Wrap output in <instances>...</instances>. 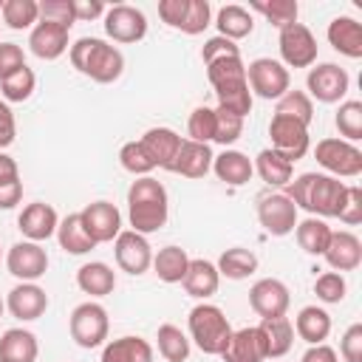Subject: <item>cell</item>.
<instances>
[{
  "label": "cell",
  "instance_id": "cell-7",
  "mask_svg": "<svg viewBox=\"0 0 362 362\" xmlns=\"http://www.w3.org/2000/svg\"><path fill=\"white\" fill-rule=\"evenodd\" d=\"M246 85L260 99H280L286 90H291V74L280 59L260 57L246 65Z\"/></svg>",
  "mask_w": 362,
  "mask_h": 362
},
{
  "label": "cell",
  "instance_id": "cell-9",
  "mask_svg": "<svg viewBox=\"0 0 362 362\" xmlns=\"http://www.w3.org/2000/svg\"><path fill=\"white\" fill-rule=\"evenodd\" d=\"M348 85H351V76L337 62H320V65L308 68V76H305L308 99H317L322 105L339 102L348 93Z\"/></svg>",
  "mask_w": 362,
  "mask_h": 362
},
{
  "label": "cell",
  "instance_id": "cell-28",
  "mask_svg": "<svg viewBox=\"0 0 362 362\" xmlns=\"http://www.w3.org/2000/svg\"><path fill=\"white\" fill-rule=\"evenodd\" d=\"M212 170L229 187H243L255 173L252 158L246 153H240V150H223L221 156H215L212 158Z\"/></svg>",
  "mask_w": 362,
  "mask_h": 362
},
{
  "label": "cell",
  "instance_id": "cell-45",
  "mask_svg": "<svg viewBox=\"0 0 362 362\" xmlns=\"http://www.w3.org/2000/svg\"><path fill=\"white\" fill-rule=\"evenodd\" d=\"M187 136H189V141L209 144L215 139V107L198 105L187 119Z\"/></svg>",
  "mask_w": 362,
  "mask_h": 362
},
{
  "label": "cell",
  "instance_id": "cell-42",
  "mask_svg": "<svg viewBox=\"0 0 362 362\" xmlns=\"http://www.w3.org/2000/svg\"><path fill=\"white\" fill-rule=\"evenodd\" d=\"M274 116H288L300 124H311L314 119V102L308 99L305 90H286L280 99H277V107H274Z\"/></svg>",
  "mask_w": 362,
  "mask_h": 362
},
{
  "label": "cell",
  "instance_id": "cell-21",
  "mask_svg": "<svg viewBox=\"0 0 362 362\" xmlns=\"http://www.w3.org/2000/svg\"><path fill=\"white\" fill-rule=\"evenodd\" d=\"M322 257L339 274L342 272H354L362 263V240L348 229L331 232V240H328V249L322 252Z\"/></svg>",
  "mask_w": 362,
  "mask_h": 362
},
{
  "label": "cell",
  "instance_id": "cell-35",
  "mask_svg": "<svg viewBox=\"0 0 362 362\" xmlns=\"http://www.w3.org/2000/svg\"><path fill=\"white\" fill-rule=\"evenodd\" d=\"M331 232L334 229L322 218H314V215H308L305 221H297V226H294V235H297L300 249L305 255H314V257H322V252L328 249Z\"/></svg>",
  "mask_w": 362,
  "mask_h": 362
},
{
  "label": "cell",
  "instance_id": "cell-44",
  "mask_svg": "<svg viewBox=\"0 0 362 362\" xmlns=\"http://www.w3.org/2000/svg\"><path fill=\"white\" fill-rule=\"evenodd\" d=\"M37 88V76L28 65H23L20 71H14L11 76H6L0 82V93H3V102H25Z\"/></svg>",
  "mask_w": 362,
  "mask_h": 362
},
{
  "label": "cell",
  "instance_id": "cell-20",
  "mask_svg": "<svg viewBox=\"0 0 362 362\" xmlns=\"http://www.w3.org/2000/svg\"><path fill=\"white\" fill-rule=\"evenodd\" d=\"M68 31H71V28H65V25L40 20V23L31 28V34H28V48H31V54H34L37 59H45V62L59 59V57L68 51Z\"/></svg>",
  "mask_w": 362,
  "mask_h": 362
},
{
  "label": "cell",
  "instance_id": "cell-1",
  "mask_svg": "<svg viewBox=\"0 0 362 362\" xmlns=\"http://www.w3.org/2000/svg\"><path fill=\"white\" fill-rule=\"evenodd\" d=\"M283 195L291 198L297 209H305L314 218H337L345 204L348 184L325 173H303L286 184Z\"/></svg>",
  "mask_w": 362,
  "mask_h": 362
},
{
  "label": "cell",
  "instance_id": "cell-38",
  "mask_svg": "<svg viewBox=\"0 0 362 362\" xmlns=\"http://www.w3.org/2000/svg\"><path fill=\"white\" fill-rule=\"evenodd\" d=\"M215 266H218V274H221V277L243 280V277H249V274L257 272V257H255V252H249V249H243V246H232V249H226V252L218 257Z\"/></svg>",
  "mask_w": 362,
  "mask_h": 362
},
{
  "label": "cell",
  "instance_id": "cell-32",
  "mask_svg": "<svg viewBox=\"0 0 362 362\" xmlns=\"http://www.w3.org/2000/svg\"><path fill=\"white\" fill-rule=\"evenodd\" d=\"M102 362H153V345L141 337H119L105 342Z\"/></svg>",
  "mask_w": 362,
  "mask_h": 362
},
{
  "label": "cell",
  "instance_id": "cell-49",
  "mask_svg": "<svg viewBox=\"0 0 362 362\" xmlns=\"http://www.w3.org/2000/svg\"><path fill=\"white\" fill-rule=\"evenodd\" d=\"M240 136H243V119L235 116V113H229V110H223V107H215V139L212 141L229 147Z\"/></svg>",
  "mask_w": 362,
  "mask_h": 362
},
{
  "label": "cell",
  "instance_id": "cell-8",
  "mask_svg": "<svg viewBox=\"0 0 362 362\" xmlns=\"http://www.w3.org/2000/svg\"><path fill=\"white\" fill-rule=\"evenodd\" d=\"M314 158L334 178H356L362 173V150L345 139H322L314 147Z\"/></svg>",
  "mask_w": 362,
  "mask_h": 362
},
{
  "label": "cell",
  "instance_id": "cell-10",
  "mask_svg": "<svg viewBox=\"0 0 362 362\" xmlns=\"http://www.w3.org/2000/svg\"><path fill=\"white\" fill-rule=\"evenodd\" d=\"M280 59L286 68H311L317 62V40L308 25L291 23L280 28Z\"/></svg>",
  "mask_w": 362,
  "mask_h": 362
},
{
  "label": "cell",
  "instance_id": "cell-34",
  "mask_svg": "<svg viewBox=\"0 0 362 362\" xmlns=\"http://www.w3.org/2000/svg\"><path fill=\"white\" fill-rule=\"evenodd\" d=\"M57 240H59V249H65L68 255H88L90 249H96L93 238L85 232L82 226V218L79 212H71L59 221L57 226Z\"/></svg>",
  "mask_w": 362,
  "mask_h": 362
},
{
  "label": "cell",
  "instance_id": "cell-12",
  "mask_svg": "<svg viewBox=\"0 0 362 362\" xmlns=\"http://www.w3.org/2000/svg\"><path fill=\"white\" fill-rule=\"evenodd\" d=\"M269 139H272V150L280 153L286 161H297L308 153V127L288 119V116H272L269 122Z\"/></svg>",
  "mask_w": 362,
  "mask_h": 362
},
{
  "label": "cell",
  "instance_id": "cell-16",
  "mask_svg": "<svg viewBox=\"0 0 362 362\" xmlns=\"http://www.w3.org/2000/svg\"><path fill=\"white\" fill-rule=\"evenodd\" d=\"M257 221L269 235L283 238L297 226V206L283 192H269L257 201Z\"/></svg>",
  "mask_w": 362,
  "mask_h": 362
},
{
  "label": "cell",
  "instance_id": "cell-39",
  "mask_svg": "<svg viewBox=\"0 0 362 362\" xmlns=\"http://www.w3.org/2000/svg\"><path fill=\"white\" fill-rule=\"evenodd\" d=\"M156 339H158V354L167 362H187V356H189V337L178 325H173V322L158 325Z\"/></svg>",
  "mask_w": 362,
  "mask_h": 362
},
{
  "label": "cell",
  "instance_id": "cell-33",
  "mask_svg": "<svg viewBox=\"0 0 362 362\" xmlns=\"http://www.w3.org/2000/svg\"><path fill=\"white\" fill-rule=\"evenodd\" d=\"M215 25H218V37H226V40H243L255 31V17L249 8L238 6V3H229L218 11L215 17Z\"/></svg>",
  "mask_w": 362,
  "mask_h": 362
},
{
  "label": "cell",
  "instance_id": "cell-26",
  "mask_svg": "<svg viewBox=\"0 0 362 362\" xmlns=\"http://www.w3.org/2000/svg\"><path fill=\"white\" fill-rule=\"evenodd\" d=\"M184 291L195 300H206L218 291L221 286V274H218V266L212 260H204V257H189V266H187V274H184Z\"/></svg>",
  "mask_w": 362,
  "mask_h": 362
},
{
  "label": "cell",
  "instance_id": "cell-37",
  "mask_svg": "<svg viewBox=\"0 0 362 362\" xmlns=\"http://www.w3.org/2000/svg\"><path fill=\"white\" fill-rule=\"evenodd\" d=\"M189 266V255L181 246H164L153 255V272L161 283H181Z\"/></svg>",
  "mask_w": 362,
  "mask_h": 362
},
{
  "label": "cell",
  "instance_id": "cell-48",
  "mask_svg": "<svg viewBox=\"0 0 362 362\" xmlns=\"http://www.w3.org/2000/svg\"><path fill=\"white\" fill-rule=\"evenodd\" d=\"M209 20H212V6H209V0H187V11H184V20H181L178 31L195 37V34H201V31L209 25Z\"/></svg>",
  "mask_w": 362,
  "mask_h": 362
},
{
  "label": "cell",
  "instance_id": "cell-15",
  "mask_svg": "<svg viewBox=\"0 0 362 362\" xmlns=\"http://www.w3.org/2000/svg\"><path fill=\"white\" fill-rule=\"evenodd\" d=\"M249 305L260 320H272V317H286L288 305H291V294L288 286L277 277H263L249 288Z\"/></svg>",
  "mask_w": 362,
  "mask_h": 362
},
{
  "label": "cell",
  "instance_id": "cell-47",
  "mask_svg": "<svg viewBox=\"0 0 362 362\" xmlns=\"http://www.w3.org/2000/svg\"><path fill=\"white\" fill-rule=\"evenodd\" d=\"M345 291H348V283L339 272H322L317 280H314V294L317 300H322L325 305H337L345 300Z\"/></svg>",
  "mask_w": 362,
  "mask_h": 362
},
{
  "label": "cell",
  "instance_id": "cell-3",
  "mask_svg": "<svg viewBox=\"0 0 362 362\" xmlns=\"http://www.w3.org/2000/svg\"><path fill=\"white\" fill-rule=\"evenodd\" d=\"M209 85L218 96V107L246 119L252 113V90L246 85V65L240 57H223L206 65Z\"/></svg>",
  "mask_w": 362,
  "mask_h": 362
},
{
  "label": "cell",
  "instance_id": "cell-59",
  "mask_svg": "<svg viewBox=\"0 0 362 362\" xmlns=\"http://www.w3.org/2000/svg\"><path fill=\"white\" fill-rule=\"evenodd\" d=\"M14 178H20V167H17V161H14L11 156L0 153V184L14 181Z\"/></svg>",
  "mask_w": 362,
  "mask_h": 362
},
{
  "label": "cell",
  "instance_id": "cell-11",
  "mask_svg": "<svg viewBox=\"0 0 362 362\" xmlns=\"http://www.w3.org/2000/svg\"><path fill=\"white\" fill-rule=\"evenodd\" d=\"M105 34L113 42H139L147 37V17L141 8L127 6V3H116L105 11Z\"/></svg>",
  "mask_w": 362,
  "mask_h": 362
},
{
  "label": "cell",
  "instance_id": "cell-55",
  "mask_svg": "<svg viewBox=\"0 0 362 362\" xmlns=\"http://www.w3.org/2000/svg\"><path fill=\"white\" fill-rule=\"evenodd\" d=\"M17 136V122H14V113L8 107V102L0 99V153L14 141Z\"/></svg>",
  "mask_w": 362,
  "mask_h": 362
},
{
  "label": "cell",
  "instance_id": "cell-27",
  "mask_svg": "<svg viewBox=\"0 0 362 362\" xmlns=\"http://www.w3.org/2000/svg\"><path fill=\"white\" fill-rule=\"evenodd\" d=\"M257 331H260V339H263V348H266V359H280L294 345V325H291L288 317L260 320Z\"/></svg>",
  "mask_w": 362,
  "mask_h": 362
},
{
  "label": "cell",
  "instance_id": "cell-51",
  "mask_svg": "<svg viewBox=\"0 0 362 362\" xmlns=\"http://www.w3.org/2000/svg\"><path fill=\"white\" fill-rule=\"evenodd\" d=\"M223 57H240V48H238L232 40H226V37H209V40L204 42V48H201L204 65H209V62H215V59H223Z\"/></svg>",
  "mask_w": 362,
  "mask_h": 362
},
{
  "label": "cell",
  "instance_id": "cell-29",
  "mask_svg": "<svg viewBox=\"0 0 362 362\" xmlns=\"http://www.w3.org/2000/svg\"><path fill=\"white\" fill-rule=\"evenodd\" d=\"M76 286L90 297H107L116 288V272L102 260H90V263L79 266Z\"/></svg>",
  "mask_w": 362,
  "mask_h": 362
},
{
  "label": "cell",
  "instance_id": "cell-2",
  "mask_svg": "<svg viewBox=\"0 0 362 362\" xmlns=\"http://www.w3.org/2000/svg\"><path fill=\"white\" fill-rule=\"evenodd\" d=\"M167 215H170V198L164 184L156 181L153 175L136 178L127 189V221L133 232L147 238L167 223Z\"/></svg>",
  "mask_w": 362,
  "mask_h": 362
},
{
  "label": "cell",
  "instance_id": "cell-61",
  "mask_svg": "<svg viewBox=\"0 0 362 362\" xmlns=\"http://www.w3.org/2000/svg\"><path fill=\"white\" fill-rule=\"evenodd\" d=\"M3 3H6V0H0V11H3Z\"/></svg>",
  "mask_w": 362,
  "mask_h": 362
},
{
  "label": "cell",
  "instance_id": "cell-14",
  "mask_svg": "<svg viewBox=\"0 0 362 362\" xmlns=\"http://www.w3.org/2000/svg\"><path fill=\"white\" fill-rule=\"evenodd\" d=\"M6 269L23 283H37L48 272V252L34 240H20L6 255Z\"/></svg>",
  "mask_w": 362,
  "mask_h": 362
},
{
  "label": "cell",
  "instance_id": "cell-4",
  "mask_svg": "<svg viewBox=\"0 0 362 362\" xmlns=\"http://www.w3.org/2000/svg\"><path fill=\"white\" fill-rule=\"evenodd\" d=\"M71 65L85 74L88 79L99 82V85H110L122 76L124 71V57L116 45L99 40V37H79L71 48H68Z\"/></svg>",
  "mask_w": 362,
  "mask_h": 362
},
{
  "label": "cell",
  "instance_id": "cell-22",
  "mask_svg": "<svg viewBox=\"0 0 362 362\" xmlns=\"http://www.w3.org/2000/svg\"><path fill=\"white\" fill-rule=\"evenodd\" d=\"M141 147L144 153L150 156L153 167H161V170H170V164L175 161L178 156V147H181V136L173 130V127H150L141 139Z\"/></svg>",
  "mask_w": 362,
  "mask_h": 362
},
{
  "label": "cell",
  "instance_id": "cell-56",
  "mask_svg": "<svg viewBox=\"0 0 362 362\" xmlns=\"http://www.w3.org/2000/svg\"><path fill=\"white\" fill-rule=\"evenodd\" d=\"M23 198V181L14 178V181H6L0 184V209H14Z\"/></svg>",
  "mask_w": 362,
  "mask_h": 362
},
{
  "label": "cell",
  "instance_id": "cell-57",
  "mask_svg": "<svg viewBox=\"0 0 362 362\" xmlns=\"http://www.w3.org/2000/svg\"><path fill=\"white\" fill-rule=\"evenodd\" d=\"M105 3L102 0H74V14L76 20H96V17H105Z\"/></svg>",
  "mask_w": 362,
  "mask_h": 362
},
{
  "label": "cell",
  "instance_id": "cell-23",
  "mask_svg": "<svg viewBox=\"0 0 362 362\" xmlns=\"http://www.w3.org/2000/svg\"><path fill=\"white\" fill-rule=\"evenodd\" d=\"M212 158H215V156H212L209 144L184 139L181 147H178L175 161L170 164V173L184 175V178H204V175L212 170Z\"/></svg>",
  "mask_w": 362,
  "mask_h": 362
},
{
  "label": "cell",
  "instance_id": "cell-46",
  "mask_svg": "<svg viewBox=\"0 0 362 362\" xmlns=\"http://www.w3.org/2000/svg\"><path fill=\"white\" fill-rule=\"evenodd\" d=\"M119 164H122V170H127V173L136 175V178H144V175H150V173L156 170L153 161H150V156L144 153L141 141H127V144H122V150H119Z\"/></svg>",
  "mask_w": 362,
  "mask_h": 362
},
{
  "label": "cell",
  "instance_id": "cell-58",
  "mask_svg": "<svg viewBox=\"0 0 362 362\" xmlns=\"http://www.w3.org/2000/svg\"><path fill=\"white\" fill-rule=\"evenodd\" d=\"M300 362H339V356H337V351H334L331 345L320 342V345H311V348L303 354Z\"/></svg>",
  "mask_w": 362,
  "mask_h": 362
},
{
  "label": "cell",
  "instance_id": "cell-31",
  "mask_svg": "<svg viewBox=\"0 0 362 362\" xmlns=\"http://www.w3.org/2000/svg\"><path fill=\"white\" fill-rule=\"evenodd\" d=\"M294 331L308 345H320L331 334V314L320 305H305V308H300V314L294 320Z\"/></svg>",
  "mask_w": 362,
  "mask_h": 362
},
{
  "label": "cell",
  "instance_id": "cell-62",
  "mask_svg": "<svg viewBox=\"0 0 362 362\" xmlns=\"http://www.w3.org/2000/svg\"><path fill=\"white\" fill-rule=\"evenodd\" d=\"M0 362H3V359H0Z\"/></svg>",
  "mask_w": 362,
  "mask_h": 362
},
{
  "label": "cell",
  "instance_id": "cell-30",
  "mask_svg": "<svg viewBox=\"0 0 362 362\" xmlns=\"http://www.w3.org/2000/svg\"><path fill=\"white\" fill-rule=\"evenodd\" d=\"M40 354L37 337L25 328H8L0 337V359L3 362H34Z\"/></svg>",
  "mask_w": 362,
  "mask_h": 362
},
{
  "label": "cell",
  "instance_id": "cell-19",
  "mask_svg": "<svg viewBox=\"0 0 362 362\" xmlns=\"http://www.w3.org/2000/svg\"><path fill=\"white\" fill-rule=\"evenodd\" d=\"M6 308L11 311V317H17L23 322H31V320H40L45 314L48 294L37 283H17L6 297Z\"/></svg>",
  "mask_w": 362,
  "mask_h": 362
},
{
  "label": "cell",
  "instance_id": "cell-40",
  "mask_svg": "<svg viewBox=\"0 0 362 362\" xmlns=\"http://www.w3.org/2000/svg\"><path fill=\"white\" fill-rule=\"evenodd\" d=\"M0 14H3V23L11 31L34 28L40 23V6H37V0H6Z\"/></svg>",
  "mask_w": 362,
  "mask_h": 362
},
{
  "label": "cell",
  "instance_id": "cell-52",
  "mask_svg": "<svg viewBox=\"0 0 362 362\" xmlns=\"http://www.w3.org/2000/svg\"><path fill=\"white\" fill-rule=\"evenodd\" d=\"M339 354L345 362H362V322H354L342 339H339Z\"/></svg>",
  "mask_w": 362,
  "mask_h": 362
},
{
  "label": "cell",
  "instance_id": "cell-5",
  "mask_svg": "<svg viewBox=\"0 0 362 362\" xmlns=\"http://www.w3.org/2000/svg\"><path fill=\"white\" fill-rule=\"evenodd\" d=\"M187 328H189V342H195L209 356H221V351L226 348V342L232 337V325H229L226 314L206 300L189 311Z\"/></svg>",
  "mask_w": 362,
  "mask_h": 362
},
{
  "label": "cell",
  "instance_id": "cell-41",
  "mask_svg": "<svg viewBox=\"0 0 362 362\" xmlns=\"http://www.w3.org/2000/svg\"><path fill=\"white\" fill-rule=\"evenodd\" d=\"M249 8L263 14L274 28H286V25L297 23V14H300L297 0H255V3H249Z\"/></svg>",
  "mask_w": 362,
  "mask_h": 362
},
{
  "label": "cell",
  "instance_id": "cell-53",
  "mask_svg": "<svg viewBox=\"0 0 362 362\" xmlns=\"http://www.w3.org/2000/svg\"><path fill=\"white\" fill-rule=\"evenodd\" d=\"M25 65V54L17 42H0V82Z\"/></svg>",
  "mask_w": 362,
  "mask_h": 362
},
{
  "label": "cell",
  "instance_id": "cell-6",
  "mask_svg": "<svg viewBox=\"0 0 362 362\" xmlns=\"http://www.w3.org/2000/svg\"><path fill=\"white\" fill-rule=\"evenodd\" d=\"M68 331H71V339L79 345V348H99L105 345L107 339V331H110V320H107V311L105 305L99 303H79L74 311H71V320H68Z\"/></svg>",
  "mask_w": 362,
  "mask_h": 362
},
{
  "label": "cell",
  "instance_id": "cell-54",
  "mask_svg": "<svg viewBox=\"0 0 362 362\" xmlns=\"http://www.w3.org/2000/svg\"><path fill=\"white\" fill-rule=\"evenodd\" d=\"M337 218H339L342 223H348V226L362 223V189H359V187H348L345 204H342V209H339Z\"/></svg>",
  "mask_w": 362,
  "mask_h": 362
},
{
  "label": "cell",
  "instance_id": "cell-60",
  "mask_svg": "<svg viewBox=\"0 0 362 362\" xmlns=\"http://www.w3.org/2000/svg\"><path fill=\"white\" fill-rule=\"evenodd\" d=\"M3 311H6V300L0 297V317H3Z\"/></svg>",
  "mask_w": 362,
  "mask_h": 362
},
{
  "label": "cell",
  "instance_id": "cell-13",
  "mask_svg": "<svg viewBox=\"0 0 362 362\" xmlns=\"http://www.w3.org/2000/svg\"><path fill=\"white\" fill-rule=\"evenodd\" d=\"M113 255L122 272L139 277L153 266V246L147 243L144 235L133 232V229H122L113 240Z\"/></svg>",
  "mask_w": 362,
  "mask_h": 362
},
{
  "label": "cell",
  "instance_id": "cell-24",
  "mask_svg": "<svg viewBox=\"0 0 362 362\" xmlns=\"http://www.w3.org/2000/svg\"><path fill=\"white\" fill-rule=\"evenodd\" d=\"M221 359L223 362H263L266 359V348H263L257 325H246V328L232 331L226 348L221 351Z\"/></svg>",
  "mask_w": 362,
  "mask_h": 362
},
{
  "label": "cell",
  "instance_id": "cell-25",
  "mask_svg": "<svg viewBox=\"0 0 362 362\" xmlns=\"http://www.w3.org/2000/svg\"><path fill=\"white\" fill-rule=\"evenodd\" d=\"M328 42L334 51H339L342 57L348 59H359L362 57V23L342 14V17H334L328 23Z\"/></svg>",
  "mask_w": 362,
  "mask_h": 362
},
{
  "label": "cell",
  "instance_id": "cell-17",
  "mask_svg": "<svg viewBox=\"0 0 362 362\" xmlns=\"http://www.w3.org/2000/svg\"><path fill=\"white\" fill-rule=\"evenodd\" d=\"M79 218H82V226L93 238L96 246L99 243H113L116 235L122 232V212L110 201H93V204H88L79 212Z\"/></svg>",
  "mask_w": 362,
  "mask_h": 362
},
{
  "label": "cell",
  "instance_id": "cell-50",
  "mask_svg": "<svg viewBox=\"0 0 362 362\" xmlns=\"http://www.w3.org/2000/svg\"><path fill=\"white\" fill-rule=\"evenodd\" d=\"M37 6H40V20H45V23H57L65 28H71L76 23L74 0H42Z\"/></svg>",
  "mask_w": 362,
  "mask_h": 362
},
{
  "label": "cell",
  "instance_id": "cell-18",
  "mask_svg": "<svg viewBox=\"0 0 362 362\" xmlns=\"http://www.w3.org/2000/svg\"><path fill=\"white\" fill-rule=\"evenodd\" d=\"M57 226H59L57 209L51 204H42V201L23 206V212L17 218V229L23 232L25 240H34V243H42L51 235H57Z\"/></svg>",
  "mask_w": 362,
  "mask_h": 362
},
{
  "label": "cell",
  "instance_id": "cell-36",
  "mask_svg": "<svg viewBox=\"0 0 362 362\" xmlns=\"http://www.w3.org/2000/svg\"><path fill=\"white\" fill-rule=\"evenodd\" d=\"M252 167H255V173L263 178V184H269V187H286V184L291 181V175H294V164L286 161V158H283L280 153H274L272 147L260 150Z\"/></svg>",
  "mask_w": 362,
  "mask_h": 362
},
{
  "label": "cell",
  "instance_id": "cell-43",
  "mask_svg": "<svg viewBox=\"0 0 362 362\" xmlns=\"http://www.w3.org/2000/svg\"><path fill=\"white\" fill-rule=\"evenodd\" d=\"M334 124H337V130L345 141L356 144L362 139V102H356V99L342 102L337 116H334Z\"/></svg>",
  "mask_w": 362,
  "mask_h": 362
}]
</instances>
